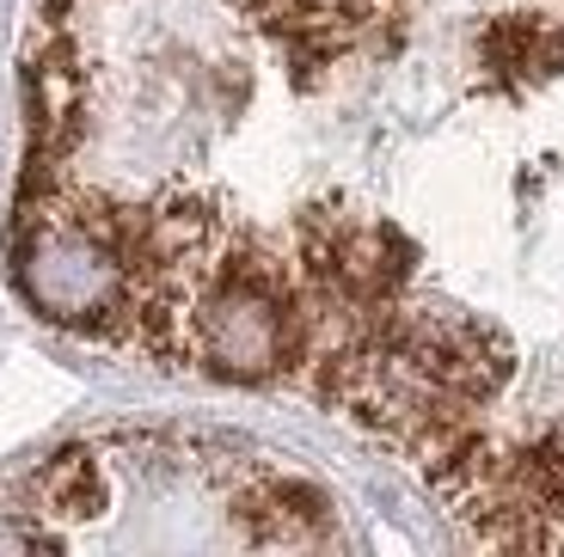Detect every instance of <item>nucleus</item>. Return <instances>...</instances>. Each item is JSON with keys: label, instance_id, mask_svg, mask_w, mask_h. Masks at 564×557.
<instances>
[{"label": "nucleus", "instance_id": "nucleus-1", "mask_svg": "<svg viewBox=\"0 0 564 557\" xmlns=\"http://www.w3.org/2000/svg\"><path fill=\"white\" fill-rule=\"evenodd\" d=\"M13 282L50 325L129 343V209L74 184L19 203Z\"/></svg>", "mask_w": 564, "mask_h": 557}, {"label": "nucleus", "instance_id": "nucleus-2", "mask_svg": "<svg viewBox=\"0 0 564 557\" xmlns=\"http://www.w3.org/2000/svg\"><path fill=\"white\" fill-rule=\"evenodd\" d=\"M240 533L246 545H325L332 539V502L301 478L252 466L240 490Z\"/></svg>", "mask_w": 564, "mask_h": 557}, {"label": "nucleus", "instance_id": "nucleus-3", "mask_svg": "<svg viewBox=\"0 0 564 557\" xmlns=\"http://www.w3.org/2000/svg\"><path fill=\"white\" fill-rule=\"evenodd\" d=\"M31 515L37 521H93L105 515V466L86 454V447H68L56 460L31 478Z\"/></svg>", "mask_w": 564, "mask_h": 557}, {"label": "nucleus", "instance_id": "nucleus-4", "mask_svg": "<svg viewBox=\"0 0 564 557\" xmlns=\"http://www.w3.org/2000/svg\"><path fill=\"white\" fill-rule=\"evenodd\" d=\"M56 545H68V533H56L31 509H0V551H56Z\"/></svg>", "mask_w": 564, "mask_h": 557}]
</instances>
